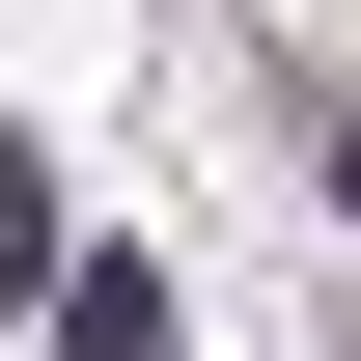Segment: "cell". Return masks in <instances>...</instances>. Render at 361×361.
I'll use <instances>...</instances> for the list:
<instances>
[{"mask_svg": "<svg viewBox=\"0 0 361 361\" xmlns=\"http://www.w3.org/2000/svg\"><path fill=\"white\" fill-rule=\"evenodd\" d=\"M56 361H167V278H139V250H84V278H56Z\"/></svg>", "mask_w": 361, "mask_h": 361, "instance_id": "1", "label": "cell"}, {"mask_svg": "<svg viewBox=\"0 0 361 361\" xmlns=\"http://www.w3.org/2000/svg\"><path fill=\"white\" fill-rule=\"evenodd\" d=\"M56 278L84 250H56V167H28V111H0V306H56Z\"/></svg>", "mask_w": 361, "mask_h": 361, "instance_id": "2", "label": "cell"}]
</instances>
